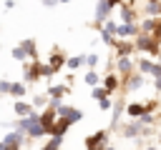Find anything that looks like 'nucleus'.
I'll list each match as a JSON object with an SVG mask.
<instances>
[{
	"instance_id": "obj_1",
	"label": "nucleus",
	"mask_w": 161,
	"mask_h": 150,
	"mask_svg": "<svg viewBox=\"0 0 161 150\" xmlns=\"http://www.w3.org/2000/svg\"><path fill=\"white\" fill-rule=\"evenodd\" d=\"M133 45H136L138 52H148V55H158V52H161V42H158L153 35H146V32H138Z\"/></svg>"
},
{
	"instance_id": "obj_2",
	"label": "nucleus",
	"mask_w": 161,
	"mask_h": 150,
	"mask_svg": "<svg viewBox=\"0 0 161 150\" xmlns=\"http://www.w3.org/2000/svg\"><path fill=\"white\" fill-rule=\"evenodd\" d=\"M48 105H50V108H55V112H58V118H63V120H68L70 125H73V122H78V120L83 118V112H80L78 108H73V105H63L60 100H50Z\"/></svg>"
},
{
	"instance_id": "obj_3",
	"label": "nucleus",
	"mask_w": 161,
	"mask_h": 150,
	"mask_svg": "<svg viewBox=\"0 0 161 150\" xmlns=\"http://www.w3.org/2000/svg\"><path fill=\"white\" fill-rule=\"evenodd\" d=\"M123 0H98L96 2V15H93V20H96V28H101L106 20H108V15H111V10L113 8H118Z\"/></svg>"
},
{
	"instance_id": "obj_4",
	"label": "nucleus",
	"mask_w": 161,
	"mask_h": 150,
	"mask_svg": "<svg viewBox=\"0 0 161 150\" xmlns=\"http://www.w3.org/2000/svg\"><path fill=\"white\" fill-rule=\"evenodd\" d=\"M153 110H156V102H128L126 105V112L131 118H141V115L153 112Z\"/></svg>"
},
{
	"instance_id": "obj_5",
	"label": "nucleus",
	"mask_w": 161,
	"mask_h": 150,
	"mask_svg": "<svg viewBox=\"0 0 161 150\" xmlns=\"http://www.w3.org/2000/svg\"><path fill=\"white\" fill-rule=\"evenodd\" d=\"M118 15H121V22H136V18H138L136 5L128 2V0H123V2L118 5Z\"/></svg>"
},
{
	"instance_id": "obj_6",
	"label": "nucleus",
	"mask_w": 161,
	"mask_h": 150,
	"mask_svg": "<svg viewBox=\"0 0 161 150\" xmlns=\"http://www.w3.org/2000/svg\"><path fill=\"white\" fill-rule=\"evenodd\" d=\"M106 140H108V130H96L93 135L86 138V148H98V150H103V148H106Z\"/></svg>"
},
{
	"instance_id": "obj_7",
	"label": "nucleus",
	"mask_w": 161,
	"mask_h": 150,
	"mask_svg": "<svg viewBox=\"0 0 161 150\" xmlns=\"http://www.w3.org/2000/svg\"><path fill=\"white\" fill-rule=\"evenodd\" d=\"M25 138H28L25 132H20V130H10V132L5 135V140H3V142L8 145V150H20V145L25 142Z\"/></svg>"
},
{
	"instance_id": "obj_8",
	"label": "nucleus",
	"mask_w": 161,
	"mask_h": 150,
	"mask_svg": "<svg viewBox=\"0 0 161 150\" xmlns=\"http://www.w3.org/2000/svg\"><path fill=\"white\" fill-rule=\"evenodd\" d=\"M141 30H138V25L136 22H118V30H116V38H121V40H128V38H136Z\"/></svg>"
},
{
	"instance_id": "obj_9",
	"label": "nucleus",
	"mask_w": 161,
	"mask_h": 150,
	"mask_svg": "<svg viewBox=\"0 0 161 150\" xmlns=\"http://www.w3.org/2000/svg\"><path fill=\"white\" fill-rule=\"evenodd\" d=\"M116 70H118L121 78H126V75H131V72L136 70V62H133L128 55H126V58H118V60H116Z\"/></svg>"
},
{
	"instance_id": "obj_10",
	"label": "nucleus",
	"mask_w": 161,
	"mask_h": 150,
	"mask_svg": "<svg viewBox=\"0 0 161 150\" xmlns=\"http://www.w3.org/2000/svg\"><path fill=\"white\" fill-rule=\"evenodd\" d=\"M55 120H58V112H55V108H50V105H48V108L40 112V125L45 128V132L55 125Z\"/></svg>"
},
{
	"instance_id": "obj_11",
	"label": "nucleus",
	"mask_w": 161,
	"mask_h": 150,
	"mask_svg": "<svg viewBox=\"0 0 161 150\" xmlns=\"http://www.w3.org/2000/svg\"><path fill=\"white\" fill-rule=\"evenodd\" d=\"M65 60H68V58H65V55H63V52H60L58 48H53V50H50V62H48V65H50L53 75H55V72H58V70H60V68L65 65Z\"/></svg>"
},
{
	"instance_id": "obj_12",
	"label": "nucleus",
	"mask_w": 161,
	"mask_h": 150,
	"mask_svg": "<svg viewBox=\"0 0 161 150\" xmlns=\"http://www.w3.org/2000/svg\"><path fill=\"white\" fill-rule=\"evenodd\" d=\"M123 80H126V90H128V92H133V90H138V88L143 85V75H141L138 70H133V72L126 75Z\"/></svg>"
},
{
	"instance_id": "obj_13",
	"label": "nucleus",
	"mask_w": 161,
	"mask_h": 150,
	"mask_svg": "<svg viewBox=\"0 0 161 150\" xmlns=\"http://www.w3.org/2000/svg\"><path fill=\"white\" fill-rule=\"evenodd\" d=\"M103 88L108 90V95L116 92V90L121 88V75H118V72H108V75L103 78Z\"/></svg>"
},
{
	"instance_id": "obj_14",
	"label": "nucleus",
	"mask_w": 161,
	"mask_h": 150,
	"mask_svg": "<svg viewBox=\"0 0 161 150\" xmlns=\"http://www.w3.org/2000/svg\"><path fill=\"white\" fill-rule=\"evenodd\" d=\"M18 45L25 50V55H28L30 60H35V58H38V42H35L33 38H25V40H20Z\"/></svg>"
},
{
	"instance_id": "obj_15",
	"label": "nucleus",
	"mask_w": 161,
	"mask_h": 150,
	"mask_svg": "<svg viewBox=\"0 0 161 150\" xmlns=\"http://www.w3.org/2000/svg\"><path fill=\"white\" fill-rule=\"evenodd\" d=\"M113 48H116V52H118V58H126V55H131V52L136 50V45H133L131 40H121V38L116 40V45H113Z\"/></svg>"
},
{
	"instance_id": "obj_16",
	"label": "nucleus",
	"mask_w": 161,
	"mask_h": 150,
	"mask_svg": "<svg viewBox=\"0 0 161 150\" xmlns=\"http://www.w3.org/2000/svg\"><path fill=\"white\" fill-rule=\"evenodd\" d=\"M158 22H161V18H143L141 25H138V30L146 32V35H153V30L158 28Z\"/></svg>"
},
{
	"instance_id": "obj_17",
	"label": "nucleus",
	"mask_w": 161,
	"mask_h": 150,
	"mask_svg": "<svg viewBox=\"0 0 161 150\" xmlns=\"http://www.w3.org/2000/svg\"><path fill=\"white\" fill-rule=\"evenodd\" d=\"M141 12L143 18H161V2H143Z\"/></svg>"
},
{
	"instance_id": "obj_18",
	"label": "nucleus",
	"mask_w": 161,
	"mask_h": 150,
	"mask_svg": "<svg viewBox=\"0 0 161 150\" xmlns=\"http://www.w3.org/2000/svg\"><path fill=\"white\" fill-rule=\"evenodd\" d=\"M68 128H70V122H68V120H63V118H58V120H55V125L48 130V135H58V138H63V135L68 132Z\"/></svg>"
},
{
	"instance_id": "obj_19",
	"label": "nucleus",
	"mask_w": 161,
	"mask_h": 150,
	"mask_svg": "<svg viewBox=\"0 0 161 150\" xmlns=\"http://www.w3.org/2000/svg\"><path fill=\"white\" fill-rule=\"evenodd\" d=\"M13 110H15V115H18V118H25V115H30V112H33V105H30V102H25V100L20 98V100H15Z\"/></svg>"
},
{
	"instance_id": "obj_20",
	"label": "nucleus",
	"mask_w": 161,
	"mask_h": 150,
	"mask_svg": "<svg viewBox=\"0 0 161 150\" xmlns=\"http://www.w3.org/2000/svg\"><path fill=\"white\" fill-rule=\"evenodd\" d=\"M153 68H156V62H153V60H148V58H141V60L136 62V70H138L141 75H151V72H153Z\"/></svg>"
},
{
	"instance_id": "obj_21",
	"label": "nucleus",
	"mask_w": 161,
	"mask_h": 150,
	"mask_svg": "<svg viewBox=\"0 0 161 150\" xmlns=\"http://www.w3.org/2000/svg\"><path fill=\"white\" fill-rule=\"evenodd\" d=\"M25 92H28V82H13V85H10V95H13L15 100H20Z\"/></svg>"
},
{
	"instance_id": "obj_22",
	"label": "nucleus",
	"mask_w": 161,
	"mask_h": 150,
	"mask_svg": "<svg viewBox=\"0 0 161 150\" xmlns=\"http://www.w3.org/2000/svg\"><path fill=\"white\" fill-rule=\"evenodd\" d=\"M65 92H68L65 85H50V88H48V98H50V100H60Z\"/></svg>"
},
{
	"instance_id": "obj_23",
	"label": "nucleus",
	"mask_w": 161,
	"mask_h": 150,
	"mask_svg": "<svg viewBox=\"0 0 161 150\" xmlns=\"http://www.w3.org/2000/svg\"><path fill=\"white\" fill-rule=\"evenodd\" d=\"M83 65H86V55H73V58L65 60V68H70V70H78Z\"/></svg>"
},
{
	"instance_id": "obj_24",
	"label": "nucleus",
	"mask_w": 161,
	"mask_h": 150,
	"mask_svg": "<svg viewBox=\"0 0 161 150\" xmlns=\"http://www.w3.org/2000/svg\"><path fill=\"white\" fill-rule=\"evenodd\" d=\"M60 145H63V138L53 135V138H50V140H48V142H45V145H43L40 150H60Z\"/></svg>"
},
{
	"instance_id": "obj_25",
	"label": "nucleus",
	"mask_w": 161,
	"mask_h": 150,
	"mask_svg": "<svg viewBox=\"0 0 161 150\" xmlns=\"http://www.w3.org/2000/svg\"><path fill=\"white\" fill-rule=\"evenodd\" d=\"M83 82H86V85H91V88H96V85L101 82V78H98V72H96V70H88V72H86V78H83Z\"/></svg>"
},
{
	"instance_id": "obj_26",
	"label": "nucleus",
	"mask_w": 161,
	"mask_h": 150,
	"mask_svg": "<svg viewBox=\"0 0 161 150\" xmlns=\"http://www.w3.org/2000/svg\"><path fill=\"white\" fill-rule=\"evenodd\" d=\"M123 112H126V105H123L121 100H118V102H113V118H111V122L116 125V122H118V118H121Z\"/></svg>"
},
{
	"instance_id": "obj_27",
	"label": "nucleus",
	"mask_w": 161,
	"mask_h": 150,
	"mask_svg": "<svg viewBox=\"0 0 161 150\" xmlns=\"http://www.w3.org/2000/svg\"><path fill=\"white\" fill-rule=\"evenodd\" d=\"M91 98H93V100L98 102V100H103V98H108V90H106V88H98V85H96V88L91 90Z\"/></svg>"
},
{
	"instance_id": "obj_28",
	"label": "nucleus",
	"mask_w": 161,
	"mask_h": 150,
	"mask_svg": "<svg viewBox=\"0 0 161 150\" xmlns=\"http://www.w3.org/2000/svg\"><path fill=\"white\" fill-rule=\"evenodd\" d=\"M48 102H50L48 92H45V95H35V98H33V108H48Z\"/></svg>"
},
{
	"instance_id": "obj_29",
	"label": "nucleus",
	"mask_w": 161,
	"mask_h": 150,
	"mask_svg": "<svg viewBox=\"0 0 161 150\" xmlns=\"http://www.w3.org/2000/svg\"><path fill=\"white\" fill-rule=\"evenodd\" d=\"M13 58H15L18 62H25V60H28V55H25V50H23L20 45H15V48H13Z\"/></svg>"
},
{
	"instance_id": "obj_30",
	"label": "nucleus",
	"mask_w": 161,
	"mask_h": 150,
	"mask_svg": "<svg viewBox=\"0 0 161 150\" xmlns=\"http://www.w3.org/2000/svg\"><path fill=\"white\" fill-rule=\"evenodd\" d=\"M86 68H88V70H96V68H98V55H96V52L86 55Z\"/></svg>"
},
{
	"instance_id": "obj_31",
	"label": "nucleus",
	"mask_w": 161,
	"mask_h": 150,
	"mask_svg": "<svg viewBox=\"0 0 161 150\" xmlns=\"http://www.w3.org/2000/svg\"><path fill=\"white\" fill-rule=\"evenodd\" d=\"M111 108H113V102H111L108 98H103V100H98V110H103V112H106V110H111Z\"/></svg>"
},
{
	"instance_id": "obj_32",
	"label": "nucleus",
	"mask_w": 161,
	"mask_h": 150,
	"mask_svg": "<svg viewBox=\"0 0 161 150\" xmlns=\"http://www.w3.org/2000/svg\"><path fill=\"white\" fill-rule=\"evenodd\" d=\"M10 80H0V95H10Z\"/></svg>"
},
{
	"instance_id": "obj_33",
	"label": "nucleus",
	"mask_w": 161,
	"mask_h": 150,
	"mask_svg": "<svg viewBox=\"0 0 161 150\" xmlns=\"http://www.w3.org/2000/svg\"><path fill=\"white\" fill-rule=\"evenodd\" d=\"M3 8H5V10H13V8H15V0H5Z\"/></svg>"
},
{
	"instance_id": "obj_34",
	"label": "nucleus",
	"mask_w": 161,
	"mask_h": 150,
	"mask_svg": "<svg viewBox=\"0 0 161 150\" xmlns=\"http://www.w3.org/2000/svg\"><path fill=\"white\" fill-rule=\"evenodd\" d=\"M153 88H156V92H161V78H153Z\"/></svg>"
},
{
	"instance_id": "obj_35",
	"label": "nucleus",
	"mask_w": 161,
	"mask_h": 150,
	"mask_svg": "<svg viewBox=\"0 0 161 150\" xmlns=\"http://www.w3.org/2000/svg\"><path fill=\"white\" fill-rule=\"evenodd\" d=\"M0 150H8V145H5V142H3V140H0Z\"/></svg>"
},
{
	"instance_id": "obj_36",
	"label": "nucleus",
	"mask_w": 161,
	"mask_h": 150,
	"mask_svg": "<svg viewBox=\"0 0 161 150\" xmlns=\"http://www.w3.org/2000/svg\"><path fill=\"white\" fill-rule=\"evenodd\" d=\"M58 2H60V5H68V2H70V0H58Z\"/></svg>"
},
{
	"instance_id": "obj_37",
	"label": "nucleus",
	"mask_w": 161,
	"mask_h": 150,
	"mask_svg": "<svg viewBox=\"0 0 161 150\" xmlns=\"http://www.w3.org/2000/svg\"><path fill=\"white\" fill-rule=\"evenodd\" d=\"M103 150H116V148H111V145H106V148H103Z\"/></svg>"
},
{
	"instance_id": "obj_38",
	"label": "nucleus",
	"mask_w": 161,
	"mask_h": 150,
	"mask_svg": "<svg viewBox=\"0 0 161 150\" xmlns=\"http://www.w3.org/2000/svg\"><path fill=\"white\" fill-rule=\"evenodd\" d=\"M158 142H161V130H158Z\"/></svg>"
},
{
	"instance_id": "obj_39",
	"label": "nucleus",
	"mask_w": 161,
	"mask_h": 150,
	"mask_svg": "<svg viewBox=\"0 0 161 150\" xmlns=\"http://www.w3.org/2000/svg\"><path fill=\"white\" fill-rule=\"evenodd\" d=\"M156 58H158V62H161V52H158V55H156Z\"/></svg>"
},
{
	"instance_id": "obj_40",
	"label": "nucleus",
	"mask_w": 161,
	"mask_h": 150,
	"mask_svg": "<svg viewBox=\"0 0 161 150\" xmlns=\"http://www.w3.org/2000/svg\"><path fill=\"white\" fill-rule=\"evenodd\" d=\"M148 150H158V148H148Z\"/></svg>"
},
{
	"instance_id": "obj_41",
	"label": "nucleus",
	"mask_w": 161,
	"mask_h": 150,
	"mask_svg": "<svg viewBox=\"0 0 161 150\" xmlns=\"http://www.w3.org/2000/svg\"><path fill=\"white\" fill-rule=\"evenodd\" d=\"M88 150H98V148H88Z\"/></svg>"
}]
</instances>
